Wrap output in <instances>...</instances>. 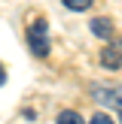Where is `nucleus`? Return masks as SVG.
Instances as JSON below:
<instances>
[{"label": "nucleus", "mask_w": 122, "mask_h": 124, "mask_svg": "<svg viewBox=\"0 0 122 124\" xmlns=\"http://www.w3.org/2000/svg\"><path fill=\"white\" fill-rule=\"evenodd\" d=\"M92 97L101 106H110L122 121V85H92Z\"/></svg>", "instance_id": "nucleus-1"}, {"label": "nucleus", "mask_w": 122, "mask_h": 124, "mask_svg": "<svg viewBox=\"0 0 122 124\" xmlns=\"http://www.w3.org/2000/svg\"><path fill=\"white\" fill-rule=\"evenodd\" d=\"M46 30H49L46 18H37V21L28 27V46H30V52H34L37 58H46V54H49V48H52V46H49Z\"/></svg>", "instance_id": "nucleus-2"}, {"label": "nucleus", "mask_w": 122, "mask_h": 124, "mask_svg": "<svg viewBox=\"0 0 122 124\" xmlns=\"http://www.w3.org/2000/svg\"><path fill=\"white\" fill-rule=\"evenodd\" d=\"M101 67H107V70H119L122 67V36L113 42L107 39V48L101 52Z\"/></svg>", "instance_id": "nucleus-3"}, {"label": "nucleus", "mask_w": 122, "mask_h": 124, "mask_svg": "<svg viewBox=\"0 0 122 124\" xmlns=\"http://www.w3.org/2000/svg\"><path fill=\"white\" fill-rule=\"evenodd\" d=\"M92 33L95 36H101V39H110V36H113V21H110V18H92Z\"/></svg>", "instance_id": "nucleus-4"}, {"label": "nucleus", "mask_w": 122, "mask_h": 124, "mask_svg": "<svg viewBox=\"0 0 122 124\" xmlns=\"http://www.w3.org/2000/svg\"><path fill=\"white\" fill-rule=\"evenodd\" d=\"M58 121H61V124H82L85 118H82L79 112H73V109H64V112H58Z\"/></svg>", "instance_id": "nucleus-5"}, {"label": "nucleus", "mask_w": 122, "mask_h": 124, "mask_svg": "<svg viewBox=\"0 0 122 124\" xmlns=\"http://www.w3.org/2000/svg\"><path fill=\"white\" fill-rule=\"evenodd\" d=\"M61 3H64L70 12H85V9L92 6V0H61Z\"/></svg>", "instance_id": "nucleus-6"}, {"label": "nucleus", "mask_w": 122, "mask_h": 124, "mask_svg": "<svg viewBox=\"0 0 122 124\" xmlns=\"http://www.w3.org/2000/svg\"><path fill=\"white\" fill-rule=\"evenodd\" d=\"M92 124H110V115H104V112H95V115H92Z\"/></svg>", "instance_id": "nucleus-7"}, {"label": "nucleus", "mask_w": 122, "mask_h": 124, "mask_svg": "<svg viewBox=\"0 0 122 124\" xmlns=\"http://www.w3.org/2000/svg\"><path fill=\"white\" fill-rule=\"evenodd\" d=\"M0 85H6V70H3V64H0Z\"/></svg>", "instance_id": "nucleus-8"}]
</instances>
